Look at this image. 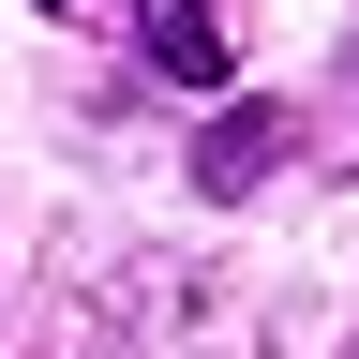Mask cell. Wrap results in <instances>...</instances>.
Masks as SVG:
<instances>
[{
	"instance_id": "obj_2",
	"label": "cell",
	"mask_w": 359,
	"mask_h": 359,
	"mask_svg": "<svg viewBox=\"0 0 359 359\" xmlns=\"http://www.w3.org/2000/svg\"><path fill=\"white\" fill-rule=\"evenodd\" d=\"M269 165H285V105H224V120H210V150H195L210 195H240V180H269Z\"/></svg>"
},
{
	"instance_id": "obj_1",
	"label": "cell",
	"mask_w": 359,
	"mask_h": 359,
	"mask_svg": "<svg viewBox=\"0 0 359 359\" xmlns=\"http://www.w3.org/2000/svg\"><path fill=\"white\" fill-rule=\"evenodd\" d=\"M135 60L165 90H224L240 75V15H224V0H135Z\"/></svg>"
},
{
	"instance_id": "obj_3",
	"label": "cell",
	"mask_w": 359,
	"mask_h": 359,
	"mask_svg": "<svg viewBox=\"0 0 359 359\" xmlns=\"http://www.w3.org/2000/svg\"><path fill=\"white\" fill-rule=\"evenodd\" d=\"M45 15H75V0H45Z\"/></svg>"
}]
</instances>
